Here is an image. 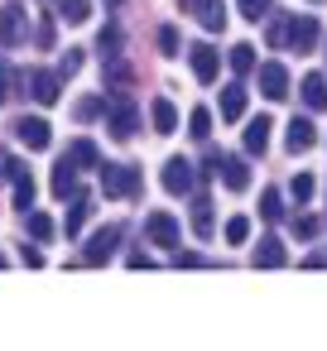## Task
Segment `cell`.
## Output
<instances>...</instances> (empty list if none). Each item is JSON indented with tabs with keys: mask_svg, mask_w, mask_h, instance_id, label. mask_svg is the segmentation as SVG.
I'll use <instances>...</instances> for the list:
<instances>
[{
	"mask_svg": "<svg viewBox=\"0 0 327 351\" xmlns=\"http://www.w3.org/2000/svg\"><path fill=\"white\" fill-rule=\"evenodd\" d=\"M226 58H231V73H241V77H245V73H255V49H250V44H236Z\"/></svg>",
	"mask_w": 327,
	"mask_h": 351,
	"instance_id": "26",
	"label": "cell"
},
{
	"mask_svg": "<svg viewBox=\"0 0 327 351\" xmlns=\"http://www.w3.org/2000/svg\"><path fill=\"white\" fill-rule=\"evenodd\" d=\"M217 178H221L231 193H245V188H250V164H245V159L221 154V159H217Z\"/></svg>",
	"mask_w": 327,
	"mask_h": 351,
	"instance_id": "10",
	"label": "cell"
},
{
	"mask_svg": "<svg viewBox=\"0 0 327 351\" xmlns=\"http://www.w3.org/2000/svg\"><path fill=\"white\" fill-rule=\"evenodd\" d=\"M29 236H34V241H49V236H53V221H49L44 212H29Z\"/></svg>",
	"mask_w": 327,
	"mask_h": 351,
	"instance_id": "33",
	"label": "cell"
},
{
	"mask_svg": "<svg viewBox=\"0 0 327 351\" xmlns=\"http://www.w3.org/2000/svg\"><path fill=\"white\" fill-rule=\"evenodd\" d=\"M116 241H121V226H101L92 241H87V250H82V260L87 265H106L111 255H116Z\"/></svg>",
	"mask_w": 327,
	"mask_h": 351,
	"instance_id": "6",
	"label": "cell"
},
{
	"mask_svg": "<svg viewBox=\"0 0 327 351\" xmlns=\"http://www.w3.org/2000/svg\"><path fill=\"white\" fill-rule=\"evenodd\" d=\"M284 260H289V250H284L279 236H265V241L255 245V269H279Z\"/></svg>",
	"mask_w": 327,
	"mask_h": 351,
	"instance_id": "16",
	"label": "cell"
},
{
	"mask_svg": "<svg viewBox=\"0 0 327 351\" xmlns=\"http://www.w3.org/2000/svg\"><path fill=\"white\" fill-rule=\"evenodd\" d=\"M183 10L197 15L202 29H221L226 25V5H221V0H183Z\"/></svg>",
	"mask_w": 327,
	"mask_h": 351,
	"instance_id": "13",
	"label": "cell"
},
{
	"mask_svg": "<svg viewBox=\"0 0 327 351\" xmlns=\"http://www.w3.org/2000/svg\"><path fill=\"white\" fill-rule=\"evenodd\" d=\"M25 34H29V15H25L20 5H5V10H0V44L10 49V44H20Z\"/></svg>",
	"mask_w": 327,
	"mask_h": 351,
	"instance_id": "12",
	"label": "cell"
},
{
	"mask_svg": "<svg viewBox=\"0 0 327 351\" xmlns=\"http://www.w3.org/2000/svg\"><path fill=\"white\" fill-rule=\"evenodd\" d=\"M241 116H245V87L231 82L221 87V121H241Z\"/></svg>",
	"mask_w": 327,
	"mask_h": 351,
	"instance_id": "18",
	"label": "cell"
},
{
	"mask_svg": "<svg viewBox=\"0 0 327 351\" xmlns=\"http://www.w3.org/2000/svg\"><path fill=\"white\" fill-rule=\"evenodd\" d=\"M159 183H164V193L188 197V193H193V183H197V169H193L188 159H169V164H164V173H159Z\"/></svg>",
	"mask_w": 327,
	"mask_h": 351,
	"instance_id": "3",
	"label": "cell"
},
{
	"mask_svg": "<svg viewBox=\"0 0 327 351\" xmlns=\"http://www.w3.org/2000/svg\"><path fill=\"white\" fill-rule=\"evenodd\" d=\"M111 5H121V0H111Z\"/></svg>",
	"mask_w": 327,
	"mask_h": 351,
	"instance_id": "42",
	"label": "cell"
},
{
	"mask_svg": "<svg viewBox=\"0 0 327 351\" xmlns=\"http://www.w3.org/2000/svg\"><path fill=\"white\" fill-rule=\"evenodd\" d=\"M0 97H10V68L0 63Z\"/></svg>",
	"mask_w": 327,
	"mask_h": 351,
	"instance_id": "41",
	"label": "cell"
},
{
	"mask_svg": "<svg viewBox=\"0 0 327 351\" xmlns=\"http://www.w3.org/2000/svg\"><path fill=\"white\" fill-rule=\"evenodd\" d=\"M25 82H29V97H34L39 106H53V101L63 97V77H58V73H29Z\"/></svg>",
	"mask_w": 327,
	"mask_h": 351,
	"instance_id": "9",
	"label": "cell"
},
{
	"mask_svg": "<svg viewBox=\"0 0 327 351\" xmlns=\"http://www.w3.org/2000/svg\"><path fill=\"white\" fill-rule=\"evenodd\" d=\"M77 68H82V49H68V53H63V63H58V77H73Z\"/></svg>",
	"mask_w": 327,
	"mask_h": 351,
	"instance_id": "34",
	"label": "cell"
},
{
	"mask_svg": "<svg viewBox=\"0 0 327 351\" xmlns=\"http://www.w3.org/2000/svg\"><path fill=\"white\" fill-rule=\"evenodd\" d=\"M87 217H92V202H87V197L77 193V197H73V207H68V217H63V231H68V236H82Z\"/></svg>",
	"mask_w": 327,
	"mask_h": 351,
	"instance_id": "21",
	"label": "cell"
},
{
	"mask_svg": "<svg viewBox=\"0 0 327 351\" xmlns=\"http://www.w3.org/2000/svg\"><path fill=\"white\" fill-rule=\"evenodd\" d=\"M298 92H303V106H308V111H327V77H322V73H308Z\"/></svg>",
	"mask_w": 327,
	"mask_h": 351,
	"instance_id": "17",
	"label": "cell"
},
{
	"mask_svg": "<svg viewBox=\"0 0 327 351\" xmlns=\"http://www.w3.org/2000/svg\"><path fill=\"white\" fill-rule=\"evenodd\" d=\"M284 145H289V154H303V149H313V145H317V125H313L308 116H293V121H289V135H284Z\"/></svg>",
	"mask_w": 327,
	"mask_h": 351,
	"instance_id": "14",
	"label": "cell"
},
{
	"mask_svg": "<svg viewBox=\"0 0 327 351\" xmlns=\"http://www.w3.org/2000/svg\"><path fill=\"white\" fill-rule=\"evenodd\" d=\"M101 193L106 197H135L140 193V173L130 164H106L101 169Z\"/></svg>",
	"mask_w": 327,
	"mask_h": 351,
	"instance_id": "1",
	"label": "cell"
},
{
	"mask_svg": "<svg viewBox=\"0 0 327 351\" xmlns=\"http://www.w3.org/2000/svg\"><path fill=\"white\" fill-rule=\"evenodd\" d=\"M106 125H111V135H116V140H130V135L140 130V106H135L130 97H116V101H111V111H106Z\"/></svg>",
	"mask_w": 327,
	"mask_h": 351,
	"instance_id": "2",
	"label": "cell"
},
{
	"mask_svg": "<svg viewBox=\"0 0 327 351\" xmlns=\"http://www.w3.org/2000/svg\"><path fill=\"white\" fill-rule=\"evenodd\" d=\"M193 236H202V241L212 236V197H202V193L193 197Z\"/></svg>",
	"mask_w": 327,
	"mask_h": 351,
	"instance_id": "22",
	"label": "cell"
},
{
	"mask_svg": "<svg viewBox=\"0 0 327 351\" xmlns=\"http://www.w3.org/2000/svg\"><path fill=\"white\" fill-rule=\"evenodd\" d=\"M159 49H164V58H173V53H178V29L164 25V29H159Z\"/></svg>",
	"mask_w": 327,
	"mask_h": 351,
	"instance_id": "36",
	"label": "cell"
},
{
	"mask_svg": "<svg viewBox=\"0 0 327 351\" xmlns=\"http://www.w3.org/2000/svg\"><path fill=\"white\" fill-rule=\"evenodd\" d=\"M20 260H25V265H29V269H39V265H44V255H39V250H29V245H25V250H20Z\"/></svg>",
	"mask_w": 327,
	"mask_h": 351,
	"instance_id": "39",
	"label": "cell"
},
{
	"mask_svg": "<svg viewBox=\"0 0 327 351\" xmlns=\"http://www.w3.org/2000/svg\"><path fill=\"white\" fill-rule=\"evenodd\" d=\"M236 5H241V15H245L250 25H260V20H269V15H274L269 0H236Z\"/></svg>",
	"mask_w": 327,
	"mask_h": 351,
	"instance_id": "30",
	"label": "cell"
},
{
	"mask_svg": "<svg viewBox=\"0 0 327 351\" xmlns=\"http://www.w3.org/2000/svg\"><path fill=\"white\" fill-rule=\"evenodd\" d=\"M313 188H317V183H313V173H293V183H289V197L303 207V202H313Z\"/></svg>",
	"mask_w": 327,
	"mask_h": 351,
	"instance_id": "28",
	"label": "cell"
},
{
	"mask_svg": "<svg viewBox=\"0 0 327 351\" xmlns=\"http://www.w3.org/2000/svg\"><path fill=\"white\" fill-rule=\"evenodd\" d=\"M68 25H87L92 20V0H63V10H58Z\"/></svg>",
	"mask_w": 327,
	"mask_h": 351,
	"instance_id": "27",
	"label": "cell"
},
{
	"mask_svg": "<svg viewBox=\"0 0 327 351\" xmlns=\"http://www.w3.org/2000/svg\"><path fill=\"white\" fill-rule=\"evenodd\" d=\"M188 63H193V77L197 82H217V73H221V53L212 44H193L188 49Z\"/></svg>",
	"mask_w": 327,
	"mask_h": 351,
	"instance_id": "5",
	"label": "cell"
},
{
	"mask_svg": "<svg viewBox=\"0 0 327 351\" xmlns=\"http://www.w3.org/2000/svg\"><path fill=\"white\" fill-rule=\"evenodd\" d=\"M145 231H149V241H154V245H164V250H173V245H178V221H173V212H149Z\"/></svg>",
	"mask_w": 327,
	"mask_h": 351,
	"instance_id": "11",
	"label": "cell"
},
{
	"mask_svg": "<svg viewBox=\"0 0 327 351\" xmlns=\"http://www.w3.org/2000/svg\"><path fill=\"white\" fill-rule=\"evenodd\" d=\"M269 44H274V49L289 44V20H269Z\"/></svg>",
	"mask_w": 327,
	"mask_h": 351,
	"instance_id": "35",
	"label": "cell"
},
{
	"mask_svg": "<svg viewBox=\"0 0 327 351\" xmlns=\"http://www.w3.org/2000/svg\"><path fill=\"white\" fill-rule=\"evenodd\" d=\"M298 236L313 241V236H317V217H303V221H298Z\"/></svg>",
	"mask_w": 327,
	"mask_h": 351,
	"instance_id": "38",
	"label": "cell"
},
{
	"mask_svg": "<svg viewBox=\"0 0 327 351\" xmlns=\"http://www.w3.org/2000/svg\"><path fill=\"white\" fill-rule=\"evenodd\" d=\"M101 49H106V58H116V49H121V34H116V29H101Z\"/></svg>",
	"mask_w": 327,
	"mask_h": 351,
	"instance_id": "37",
	"label": "cell"
},
{
	"mask_svg": "<svg viewBox=\"0 0 327 351\" xmlns=\"http://www.w3.org/2000/svg\"><path fill=\"white\" fill-rule=\"evenodd\" d=\"M53 197H58V202H68V197H77V169H73L68 159H63V164L53 169Z\"/></svg>",
	"mask_w": 327,
	"mask_h": 351,
	"instance_id": "20",
	"label": "cell"
},
{
	"mask_svg": "<svg viewBox=\"0 0 327 351\" xmlns=\"http://www.w3.org/2000/svg\"><path fill=\"white\" fill-rule=\"evenodd\" d=\"M10 183H15V207L29 212V207H34V178H29V169H20Z\"/></svg>",
	"mask_w": 327,
	"mask_h": 351,
	"instance_id": "24",
	"label": "cell"
},
{
	"mask_svg": "<svg viewBox=\"0 0 327 351\" xmlns=\"http://www.w3.org/2000/svg\"><path fill=\"white\" fill-rule=\"evenodd\" d=\"M260 217H265V221H279V217H284V197H279L274 188L260 193Z\"/></svg>",
	"mask_w": 327,
	"mask_h": 351,
	"instance_id": "29",
	"label": "cell"
},
{
	"mask_svg": "<svg viewBox=\"0 0 327 351\" xmlns=\"http://www.w3.org/2000/svg\"><path fill=\"white\" fill-rule=\"evenodd\" d=\"M269 130H274L269 116H255V121L245 125V149H250V154H265V149H269Z\"/></svg>",
	"mask_w": 327,
	"mask_h": 351,
	"instance_id": "19",
	"label": "cell"
},
{
	"mask_svg": "<svg viewBox=\"0 0 327 351\" xmlns=\"http://www.w3.org/2000/svg\"><path fill=\"white\" fill-rule=\"evenodd\" d=\"M313 44H317V20L313 15H293L289 20V49L293 53H313Z\"/></svg>",
	"mask_w": 327,
	"mask_h": 351,
	"instance_id": "7",
	"label": "cell"
},
{
	"mask_svg": "<svg viewBox=\"0 0 327 351\" xmlns=\"http://www.w3.org/2000/svg\"><path fill=\"white\" fill-rule=\"evenodd\" d=\"M101 111H106V101H101V97H82V101H77V121H97Z\"/></svg>",
	"mask_w": 327,
	"mask_h": 351,
	"instance_id": "32",
	"label": "cell"
},
{
	"mask_svg": "<svg viewBox=\"0 0 327 351\" xmlns=\"http://www.w3.org/2000/svg\"><path fill=\"white\" fill-rule=\"evenodd\" d=\"M303 269H327V255H308V260H303Z\"/></svg>",
	"mask_w": 327,
	"mask_h": 351,
	"instance_id": "40",
	"label": "cell"
},
{
	"mask_svg": "<svg viewBox=\"0 0 327 351\" xmlns=\"http://www.w3.org/2000/svg\"><path fill=\"white\" fill-rule=\"evenodd\" d=\"M188 135H193V140H207V135H212V111H207V106H193V111H188Z\"/></svg>",
	"mask_w": 327,
	"mask_h": 351,
	"instance_id": "25",
	"label": "cell"
},
{
	"mask_svg": "<svg viewBox=\"0 0 327 351\" xmlns=\"http://www.w3.org/2000/svg\"><path fill=\"white\" fill-rule=\"evenodd\" d=\"M68 164H73V169H97V145H92V140H73Z\"/></svg>",
	"mask_w": 327,
	"mask_h": 351,
	"instance_id": "23",
	"label": "cell"
},
{
	"mask_svg": "<svg viewBox=\"0 0 327 351\" xmlns=\"http://www.w3.org/2000/svg\"><path fill=\"white\" fill-rule=\"evenodd\" d=\"M15 140L29 145V149H49V145H53V125H49L44 116H20V121H15Z\"/></svg>",
	"mask_w": 327,
	"mask_h": 351,
	"instance_id": "4",
	"label": "cell"
},
{
	"mask_svg": "<svg viewBox=\"0 0 327 351\" xmlns=\"http://www.w3.org/2000/svg\"><path fill=\"white\" fill-rule=\"evenodd\" d=\"M245 236H250V217H231L226 221V241L231 245H245Z\"/></svg>",
	"mask_w": 327,
	"mask_h": 351,
	"instance_id": "31",
	"label": "cell"
},
{
	"mask_svg": "<svg viewBox=\"0 0 327 351\" xmlns=\"http://www.w3.org/2000/svg\"><path fill=\"white\" fill-rule=\"evenodd\" d=\"M149 121H154L159 135H173V130H178V106H173L169 97H154V101H149Z\"/></svg>",
	"mask_w": 327,
	"mask_h": 351,
	"instance_id": "15",
	"label": "cell"
},
{
	"mask_svg": "<svg viewBox=\"0 0 327 351\" xmlns=\"http://www.w3.org/2000/svg\"><path fill=\"white\" fill-rule=\"evenodd\" d=\"M260 92L269 101H284L289 97V68L284 63H260Z\"/></svg>",
	"mask_w": 327,
	"mask_h": 351,
	"instance_id": "8",
	"label": "cell"
}]
</instances>
